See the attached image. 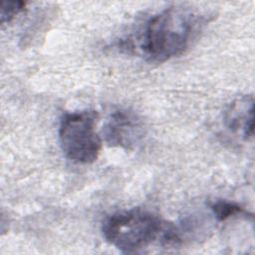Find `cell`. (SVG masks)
<instances>
[{"label": "cell", "mask_w": 255, "mask_h": 255, "mask_svg": "<svg viewBox=\"0 0 255 255\" xmlns=\"http://www.w3.org/2000/svg\"><path fill=\"white\" fill-rule=\"evenodd\" d=\"M198 23V16L182 6H171L153 15L142 36L144 56L161 63L180 55L188 47Z\"/></svg>", "instance_id": "6da1fadb"}, {"label": "cell", "mask_w": 255, "mask_h": 255, "mask_svg": "<svg viewBox=\"0 0 255 255\" xmlns=\"http://www.w3.org/2000/svg\"><path fill=\"white\" fill-rule=\"evenodd\" d=\"M26 6L23 1H3L1 4V23H9L19 13H21Z\"/></svg>", "instance_id": "52a82bcc"}, {"label": "cell", "mask_w": 255, "mask_h": 255, "mask_svg": "<svg viewBox=\"0 0 255 255\" xmlns=\"http://www.w3.org/2000/svg\"><path fill=\"white\" fill-rule=\"evenodd\" d=\"M98 115L84 110L65 113L59 126V140L64 154L76 163H92L99 157L102 139L96 130Z\"/></svg>", "instance_id": "3957f363"}, {"label": "cell", "mask_w": 255, "mask_h": 255, "mask_svg": "<svg viewBox=\"0 0 255 255\" xmlns=\"http://www.w3.org/2000/svg\"><path fill=\"white\" fill-rule=\"evenodd\" d=\"M102 132L109 145L132 149L143 136V124L134 112L122 109L111 114Z\"/></svg>", "instance_id": "277c9868"}, {"label": "cell", "mask_w": 255, "mask_h": 255, "mask_svg": "<svg viewBox=\"0 0 255 255\" xmlns=\"http://www.w3.org/2000/svg\"><path fill=\"white\" fill-rule=\"evenodd\" d=\"M226 127L233 132H239L245 139L254 132V104L252 97H244L233 102L224 115Z\"/></svg>", "instance_id": "5b68a950"}, {"label": "cell", "mask_w": 255, "mask_h": 255, "mask_svg": "<svg viewBox=\"0 0 255 255\" xmlns=\"http://www.w3.org/2000/svg\"><path fill=\"white\" fill-rule=\"evenodd\" d=\"M168 222L141 207L115 212L102 227L108 243L124 253H134L156 240L162 243Z\"/></svg>", "instance_id": "7a4b0ae2"}, {"label": "cell", "mask_w": 255, "mask_h": 255, "mask_svg": "<svg viewBox=\"0 0 255 255\" xmlns=\"http://www.w3.org/2000/svg\"><path fill=\"white\" fill-rule=\"evenodd\" d=\"M210 208L212 210V213L219 221H224L227 218L234 216V215H246L247 211L241 207L240 205L226 201V200H217L211 203Z\"/></svg>", "instance_id": "8992f818"}]
</instances>
